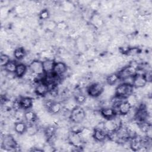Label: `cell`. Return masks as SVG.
I'll return each mask as SVG.
<instances>
[{"instance_id": "obj_16", "label": "cell", "mask_w": 152, "mask_h": 152, "mask_svg": "<svg viewBox=\"0 0 152 152\" xmlns=\"http://www.w3.org/2000/svg\"><path fill=\"white\" fill-rule=\"evenodd\" d=\"M55 61L53 59H46L42 61L43 68L45 74H50L53 72Z\"/></svg>"}, {"instance_id": "obj_36", "label": "cell", "mask_w": 152, "mask_h": 152, "mask_svg": "<svg viewBox=\"0 0 152 152\" xmlns=\"http://www.w3.org/2000/svg\"><path fill=\"white\" fill-rule=\"evenodd\" d=\"M15 11H17V13L18 14H23L26 11V8H24V7H23V5H17L15 8Z\"/></svg>"}, {"instance_id": "obj_24", "label": "cell", "mask_w": 152, "mask_h": 152, "mask_svg": "<svg viewBox=\"0 0 152 152\" xmlns=\"http://www.w3.org/2000/svg\"><path fill=\"white\" fill-rule=\"evenodd\" d=\"M62 109V105L60 102H53L49 112L52 115H57L59 114Z\"/></svg>"}, {"instance_id": "obj_5", "label": "cell", "mask_w": 152, "mask_h": 152, "mask_svg": "<svg viewBox=\"0 0 152 152\" xmlns=\"http://www.w3.org/2000/svg\"><path fill=\"white\" fill-rule=\"evenodd\" d=\"M28 69L30 72L37 78L45 74L42 61L39 60L32 61L28 65Z\"/></svg>"}, {"instance_id": "obj_35", "label": "cell", "mask_w": 152, "mask_h": 152, "mask_svg": "<svg viewBox=\"0 0 152 152\" xmlns=\"http://www.w3.org/2000/svg\"><path fill=\"white\" fill-rule=\"evenodd\" d=\"M144 77L147 83H151L152 81V73L151 71L149 70L146 71L144 74Z\"/></svg>"}, {"instance_id": "obj_8", "label": "cell", "mask_w": 152, "mask_h": 152, "mask_svg": "<svg viewBox=\"0 0 152 152\" xmlns=\"http://www.w3.org/2000/svg\"><path fill=\"white\" fill-rule=\"evenodd\" d=\"M67 139L69 144L75 148L81 147L84 142L80 133H73L70 132Z\"/></svg>"}, {"instance_id": "obj_31", "label": "cell", "mask_w": 152, "mask_h": 152, "mask_svg": "<svg viewBox=\"0 0 152 152\" xmlns=\"http://www.w3.org/2000/svg\"><path fill=\"white\" fill-rule=\"evenodd\" d=\"M11 107L14 110V112H17L22 109L20 99H15L11 103Z\"/></svg>"}, {"instance_id": "obj_21", "label": "cell", "mask_w": 152, "mask_h": 152, "mask_svg": "<svg viewBox=\"0 0 152 152\" xmlns=\"http://www.w3.org/2000/svg\"><path fill=\"white\" fill-rule=\"evenodd\" d=\"M27 71V66L26 65V64L23 63L18 64L15 72V75L18 78H21L26 75Z\"/></svg>"}, {"instance_id": "obj_6", "label": "cell", "mask_w": 152, "mask_h": 152, "mask_svg": "<svg viewBox=\"0 0 152 152\" xmlns=\"http://www.w3.org/2000/svg\"><path fill=\"white\" fill-rule=\"evenodd\" d=\"M137 73V69L132 65H127L121 69L118 73L120 80H124L126 78L133 77Z\"/></svg>"}, {"instance_id": "obj_23", "label": "cell", "mask_w": 152, "mask_h": 152, "mask_svg": "<svg viewBox=\"0 0 152 152\" xmlns=\"http://www.w3.org/2000/svg\"><path fill=\"white\" fill-rule=\"evenodd\" d=\"M119 80H120V78L118 73H111L106 78V81L109 86L115 85Z\"/></svg>"}, {"instance_id": "obj_12", "label": "cell", "mask_w": 152, "mask_h": 152, "mask_svg": "<svg viewBox=\"0 0 152 152\" xmlns=\"http://www.w3.org/2000/svg\"><path fill=\"white\" fill-rule=\"evenodd\" d=\"M100 113L103 118H104L105 119H110L117 115V111L112 107H102L100 109Z\"/></svg>"}, {"instance_id": "obj_4", "label": "cell", "mask_w": 152, "mask_h": 152, "mask_svg": "<svg viewBox=\"0 0 152 152\" xmlns=\"http://www.w3.org/2000/svg\"><path fill=\"white\" fill-rule=\"evenodd\" d=\"M2 148L7 151L14 150L17 147V143L15 139L10 134L5 135L2 139Z\"/></svg>"}, {"instance_id": "obj_7", "label": "cell", "mask_w": 152, "mask_h": 152, "mask_svg": "<svg viewBox=\"0 0 152 152\" xmlns=\"http://www.w3.org/2000/svg\"><path fill=\"white\" fill-rule=\"evenodd\" d=\"M144 147V137L136 135L129 139V148L134 151H139V150Z\"/></svg>"}, {"instance_id": "obj_22", "label": "cell", "mask_w": 152, "mask_h": 152, "mask_svg": "<svg viewBox=\"0 0 152 152\" xmlns=\"http://www.w3.org/2000/svg\"><path fill=\"white\" fill-rule=\"evenodd\" d=\"M14 58L17 60L23 59L26 56V52L24 48L18 47L15 48L13 52Z\"/></svg>"}, {"instance_id": "obj_28", "label": "cell", "mask_w": 152, "mask_h": 152, "mask_svg": "<svg viewBox=\"0 0 152 152\" xmlns=\"http://www.w3.org/2000/svg\"><path fill=\"white\" fill-rule=\"evenodd\" d=\"M131 107H135L138 103V98L136 95L132 94L125 99Z\"/></svg>"}, {"instance_id": "obj_30", "label": "cell", "mask_w": 152, "mask_h": 152, "mask_svg": "<svg viewBox=\"0 0 152 152\" xmlns=\"http://www.w3.org/2000/svg\"><path fill=\"white\" fill-rule=\"evenodd\" d=\"M49 16H50V13L48 9H43L41 10L39 14V18L42 20H45L48 19Z\"/></svg>"}, {"instance_id": "obj_34", "label": "cell", "mask_w": 152, "mask_h": 152, "mask_svg": "<svg viewBox=\"0 0 152 152\" xmlns=\"http://www.w3.org/2000/svg\"><path fill=\"white\" fill-rule=\"evenodd\" d=\"M139 52L138 48H129L128 51L126 53V55L128 56H134L137 55Z\"/></svg>"}, {"instance_id": "obj_25", "label": "cell", "mask_w": 152, "mask_h": 152, "mask_svg": "<svg viewBox=\"0 0 152 152\" xmlns=\"http://www.w3.org/2000/svg\"><path fill=\"white\" fill-rule=\"evenodd\" d=\"M17 64L14 61H10L4 67V70L8 73H14L15 72Z\"/></svg>"}, {"instance_id": "obj_32", "label": "cell", "mask_w": 152, "mask_h": 152, "mask_svg": "<svg viewBox=\"0 0 152 152\" xmlns=\"http://www.w3.org/2000/svg\"><path fill=\"white\" fill-rule=\"evenodd\" d=\"M67 28H68V24L64 21H60V22H58L56 23V28L59 30L64 31V30H66Z\"/></svg>"}, {"instance_id": "obj_3", "label": "cell", "mask_w": 152, "mask_h": 152, "mask_svg": "<svg viewBox=\"0 0 152 152\" xmlns=\"http://www.w3.org/2000/svg\"><path fill=\"white\" fill-rule=\"evenodd\" d=\"M104 86L101 82H94L90 84L87 88V93L91 97L96 98L103 94Z\"/></svg>"}, {"instance_id": "obj_29", "label": "cell", "mask_w": 152, "mask_h": 152, "mask_svg": "<svg viewBox=\"0 0 152 152\" xmlns=\"http://www.w3.org/2000/svg\"><path fill=\"white\" fill-rule=\"evenodd\" d=\"M10 56L5 53L1 54L0 56V65L2 67H4L10 61Z\"/></svg>"}, {"instance_id": "obj_10", "label": "cell", "mask_w": 152, "mask_h": 152, "mask_svg": "<svg viewBox=\"0 0 152 152\" xmlns=\"http://www.w3.org/2000/svg\"><path fill=\"white\" fill-rule=\"evenodd\" d=\"M93 138L96 141L100 142H103L108 138L107 132L105 129L94 128L93 132Z\"/></svg>"}, {"instance_id": "obj_9", "label": "cell", "mask_w": 152, "mask_h": 152, "mask_svg": "<svg viewBox=\"0 0 152 152\" xmlns=\"http://www.w3.org/2000/svg\"><path fill=\"white\" fill-rule=\"evenodd\" d=\"M49 91V87L48 84H46L43 80L38 82L34 88L35 93L39 96H45Z\"/></svg>"}, {"instance_id": "obj_11", "label": "cell", "mask_w": 152, "mask_h": 152, "mask_svg": "<svg viewBox=\"0 0 152 152\" xmlns=\"http://www.w3.org/2000/svg\"><path fill=\"white\" fill-rule=\"evenodd\" d=\"M147 84L144 75L142 74H137L134 76L132 85L134 88H141L144 87Z\"/></svg>"}, {"instance_id": "obj_17", "label": "cell", "mask_w": 152, "mask_h": 152, "mask_svg": "<svg viewBox=\"0 0 152 152\" xmlns=\"http://www.w3.org/2000/svg\"><path fill=\"white\" fill-rule=\"evenodd\" d=\"M37 115L36 112L33 110H27L24 112V118L28 124H34L37 120Z\"/></svg>"}, {"instance_id": "obj_33", "label": "cell", "mask_w": 152, "mask_h": 152, "mask_svg": "<svg viewBox=\"0 0 152 152\" xmlns=\"http://www.w3.org/2000/svg\"><path fill=\"white\" fill-rule=\"evenodd\" d=\"M53 103V101L50 100V99H48V100H46L45 101H44L43 102V107H44V109H45L46 110H48V112L49 111L52 104Z\"/></svg>"}, {"instance_id": "obj_15", "label": "cell", "mask_w": 152, "mask_h": 152, "mask_svg": "<svg viewBox=\"0 0 152 152\" xmlns=\"http://www.w3.org/2000/svg\"><path fill=\"white\" fill-rule=\"evenodd\" d=\"M20 101L22 109L27 110L33 107L34 100L31 97L28 96L21 97L20 99Z\"/></svg>"}, {"instance_id": "obj_26", "label": "cell", "mask_w": 152, "mask_h": 152, "mask_svg": "<svg viewBox=\"0 0 152 152\" xmlns=\"http://www.w3.org/2000/svg\"><path fill=\"white\" fill-rule=\"evenodd\" d=\"M73 124L74 125H72L69 129L70 132L73 133H80L84 127L83 123H73Z\"/></svg>"}, {"instance_id": "obj_13", "label": "cell", "mask_w": 152, "mask_h": 152, "mask_svg": "<svg viewBox=\"0 0 152 152\" xmlns=\"http://www.w3.org/2000/svg\"><path fill=\"white\" fill-rule=\"evenodd\" d=\"M68 69L67 65L63 62H56L54 65L53 74L56 76L60 77L64 75Z\"/></svg>"}, {"instance_id": "obj_2", "label": "cell", "mask_w": 152, "mask_h": 152, "mask_svg": "<svg viewBox=\"0 0 152 152\" xmlns=\"http://www.w3.org/2000/svg\"><path fill=\"white\" fill-rule=\"evenodd\" d=\"M86 116L84 109L77 105L71 111L69 119L72 123H82L86 119Z\"/></svg>"}, {"instance_id": "obj_19", "label": "cell", "mask_w": 152, "mask_h": 152, "mask_svg": "<svg viewBox=\"0 0 152 152\" xmlns=\"http://www.w3.org/2000/svg\"><path fill=\"white\" fill-rule=\"evenodd\" d=\"M27 128V125L23 121H18V122H16L14 124V131L16 133L20 135L23 134L24 133L26 132Z\"/></svg>"}, {"instance_id": "obj_18", "label": "cell", "mask_w": 152, "mask_h": 152, "mask_svg": "<svg viewBox=\"0 0 152 152\" xmlns=\"http://www.w3.org/2000/svg\"><path fill=\"white\" fill-rule=\"evenodd\" d=\"M131 107H132L128 103V102L126 100H124L119 105V106L117 108V110L120 115H127L129 112Z\"/></svg>"}, {"instance_id": "obj_1", "label": "cell", "mask_w": 152, "mask_h": 152, "mask_svg": "<svg viewBox=\"0 0 152 152\" xmlns=\"http://www.w3.org/2000/svg\"><path fill=\"white\" fill-rule=\"evenodd\" d=\"M134 87L132 84L122 83L119 84L115 90V95L126 99L128 96L133 94Z\"/></svg>"}, {"instance_id": "obj_14", "label": "cell", "mask_w": 152, "mask_h": 152, "mask_svg": "<svg viewBox=\"0 0 152 152\" xmlns=\"http://www.w3.org/2000/svg\"><path fill=\"white\" fill-rule=\"evenodd\" d=\"M57 128L55 125H48L44 129L43 134L48 141L52 140L56 137Z\"/></svg>"}, {"instance_id": "obj_37", "label": "cell", "mask_w": 152, "mask_h": 152, "mask_svg": "<svg viewBox=\"0 0 152 152\" xmlns=\"http://www.w3.org/2000/svg\"><path fill=\"white\" fill-rule=\"evenodd\" d=\"M91 7L92 9L93 10H96L98 7H99V4H97V2H93L91 4Z\"/></svg>"}, {"instance_id": "obj_20", "label": "cell", "mask_w": 152, "mask_h": 152, "mask_svg": "<svg viewBox=\"0 0 152 152\" xmlns=\"http://www.w3.org/2000/svg\"><path fill=\"white\" fill-rule=\"evenodd\" d=\"M93 129H91L89 127L84 126L81 132L80 133L83 140L84 141H88L91 138H93Z\"/></svg>"}, {"instance_id": "obj_27", "label": "cell", "mask_w": 152, "mask_h": 152, "mask_svg": "<svg viewBox=\"0 0 152 152\" xmlns=\"http://www.w3.org/2000/svg\"><path fill=\"white\" fill-rule=\"evenodd\" d=\"M74 99L77 104H82L86 102L87 97L85 96V94H83L81 92H79L76 94H75Z\"/></svg>"}]
</instances>
